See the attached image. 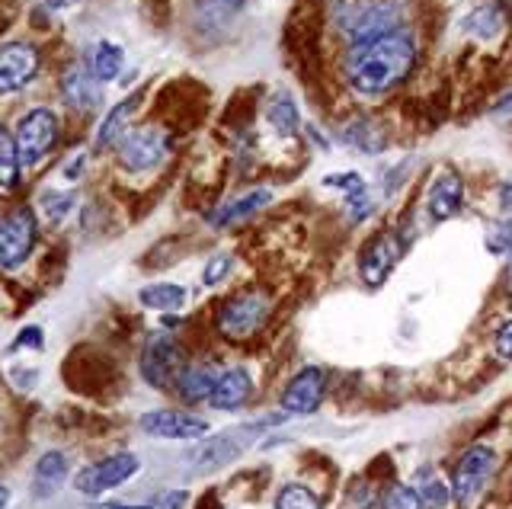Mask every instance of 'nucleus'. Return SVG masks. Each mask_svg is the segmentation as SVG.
Masks as SVG:
<instances>
[{
  "instance_id": "9b49d317",
  "label": "nucleus",
  "mask_w": 512,
  "mask_h": 509,
  "mask_svg": "<svg viewBox=\"0 0 512 509\" xmlns=\"http://www.w3.org/2000/svg\"><path fill=\"white\" fill-rule=\"evenodd\" d=\"M404 257V241L397 231H381L359 253V276L368 289H381L384 279L394 273V266Z\"/></svg>"
},
{
  "instance_id": "c85d7f7f",
  "label": "nucleus",
  "mask_w": 512,
  "mask_h": 509,
  "mask_svg": "<svg viewBox=\"0 0 512 509\" xmlns=\"http://www.w3.org/2000/svg\"><path fill=\"white\" fill-rule=\"evenodd\" d=\"M276 509H320V497L304 484H285L276 493Z\"/></svg>"
},
{
  "instance_id": "b1692460",
  "label": "nucleus",
  "mask_w": 512,
  "mask_h": 509,
  "mask_svg": "<svg viewBox=\"0 0 512 509\" xmlns=\"http://www.w3.org/2000/svg\"><path fill=\"white\" fill-rule=\"evenodd\" d=\"M343 141H346L349 148L362 151V154H381L384 145H388V138H384V132L378 129L372 119L349 122L346 129H343Z\"/></svg>"
},
{
  "instance_id": "f3484780",
  "label": "nucleus",
  "mask_w": 512,
  "mask_h": 509,
  "mask_svg": "<svg viewBox=\"0 0 512 509\" xmlns=\"http://www.w3.org/2000/svg\"><path fill=\"white\" fill-rule=\"evenodd\" d=\"M253 397V375L244 369V365H231V369L218 372V381L212 388V397L208 404L215 410H240L247 407Z\"/></svg>"
},
{
  "instance_id": "c03bdc74",
  "label": "nucleus",
  "mask_w": 512,
  "mask_h": 509,
  "mask_svg": "<svg viewBox=\"0 0 512 509\" xmlns=\"http://www.w3.org/2000/svg\"><path fill=\"white\" fill-rule=\"evenodd\" d=\"M116 509H151V503H116Z\"/></svg>"
},
{
  "instance_id": "cd10ccee",
  "label": "nucleus",
  "mask_w": 512,
  "mask_h": 509,
  "mask_svg": "<svg viewBox=\"0 0 512 509\" xmlns=\"http://www.w3.org/2000/svg\"><path fill=\"white\" fill-rule=\"evenodd\" d=\"M39 205L45 218L52 221V225H61L64 218H68L74 209H77V193H61V189H45L39 196Z\"/></svg>"
},
{
  "instance_id": "e433bc0d",
  "label": "nucleus",
  "mask_w": 512,
  "mask_h": 509,
  "mask_svg": "<svg viewBox=\"0 0 512 509\" xmlns=\"http://www.w3.org/2000/svg\"><path fill=\"white\" fill-rule=\"evenodd\" d=\"M45 337H42V327H23L20 337L13 340V349H42Z\"/></svg>"
},
{
  "instance_id": "79ce46f5",
  "label": "nucleus",
  "mask_w": 512,
  "mask_h": 509,
  "mask_svg": "<svg viewBox=\"0 0 512 509\" xmlns=\"http://www.w3.org/2000/svg\"><path fill=\"white\" fill-rule=\"evenodd\" d=\"M215 7H221V10H237V7H244L247 0H212Z\"/></svg>"
},
{
  "instance_id": "a878e982",
  "label": "nucleus",
  "mask_w": 512,
  "mask_h": 509,
  "mask_svg": "<svg viewBox=\"0 0 512 509\" xmlns=\"http://www.w3.org/2000/svg\"><path fill=\"white\" fill-rule=\"evenodd\" d=\"M413 490L420 493L423 506H429V509H445L448 503H452V484H445L442 477L436 474V468H420V471H416Z\"/></svg>"
},
{
  "instance_id": "20e7f679",
  "label": "nucleus",
  "mask_w": 512,
  "mask_h": 509,
  "mask_svg": "<svg viewBox=\"0 0 512 509\" xmlns=\"http://www.w3.org/2000/svg\"><path fill=\"white\" fill-rule=\"evenodd\" d=\"M58 135H61V122L52 109H45V106L29 109V113L16 122V135H13L23 170L39 167L58 145Z\"/></svg>"
},
{
  "instance_id": "f8f14e48",
  "label": "nucleus",
  "mask_w": 512,
  "mask_h": 509,
  "mask_svg": "<svg viewBox=\"0 0 512 509\" xmlns=\"http://www.w3.org/2000/svg\"><path fill=\"white\" fill-rule=\"evenodd\" d=\"M141 433L151 439H176V442H199L208 436V420L186 410H148L141 413Z\"/></svg>"
},
{
  "instance_id": "a19ab883",
  "label": "nucleus",
  "mask_w": 512,
  "mask_h": 509,
  "mask_svg": "<svg viewBox=\"0 0 512 509\" xmlns=\"http://www.w3.org/2000/svg\"><path fill=\"white\" fill-rule=\"evenodd\" d=\"M512 113V93H506V97L493 106V116H509Z\"/></svg>"
},
{
  "instance_id": "7c9ffc66",
  "label": "nucleus",
  "mask_w": 512,
  "mask_h": 509,
  "mask_svg": "<svg viewBox=\"0 0 512 509\" xmlns=\"http://www.w3.org/2000/svg\"><path fill=\"white\" fill-rule=\"evenodd\" d=\"M381 509H423L420 493L407 484H394L388 493H384V506Z\"/></svg>"
},
{
  "instance_id": "aec40b11",
  "label": "nucleus",
  "mask_w": 512,
  "mask_h": 509,
  "mask_svg": "<svg viewBox=\"0 0 512 509\" xmlns=\"http://www.w3.org/2000/svg\"><path fill=\"white\" fill-rule=\"evenodd\" d=\"M266 122L279 138H295L301 132V109L288 90H276L266 103Z\"/></svg>"
},
{
  "instance_id": "37998d69",
  "label": "nucleus",
  "mask_w": 512,
  "mask_h": 509,
  "mask_svg": "<svg viewBox=\"0 0 512 509\" xmlns=\"http://www.w3.org/2000/svg\"><path fill=\"white\" fill-rule=\"evenodd\" d=\"M48 7H55V10H68V7H74V4H80V0H45Z\"/></svg>"
},
{
  "instance_id": "0eeeda50",
  "label": "nucleus",
  "mask_w": 512,
  "mask_h": 509,
  "mask_svg": "<svg viewBox=\"0 0 512 509\" xmlns=\"http://www.w3.org/2000/svg\"><path fill=\"white\" fill-rule=\"evenodd\" d=\"M141 471V461L132 452H119V455H109L103 461H93V465L80 468L74 477V490L84 493V497H103L106 490H116L125 481Z\"/></svg>"
},
{
  "instance_id": "a211bd4d",
  "label": "nucleus",
  "mask_w": 512,
  "mask_h": 509,
  "mask_svg": "<svg viewBox=\"0 0 512 509\" xmlns=\"http://www.w3.org/2000/svg\"><path fill=\"white\" fill-rule=\"evenodd\" d=\"M218 381V369L212 362H189L180 369L173 381V391L183 397L186 404H202L212 397V388Z\"/></svg>"
},
{
  "instance_id": "bb28decb",
  "label": "nucleus",
  "mask_w": 512,
  "mask_h": 509,
  "mask_svg": "<svg viewBox=\"0 0 512 509\" xmlns=\"http://www.w3.org/2000/svg\"><path fill=\"white\" fill-rule=\"evenodd\" d=\"M20 151H16V141L0 132V189H13L16 183H20Z\"/></svg>"
},
{
  "instance_id": "9d476101",
  "label": "nucleus",
  "mask_w": 512,
  "mask_h": 509,
  "mask_svg": "<svg viewBox=\"0 0 512 509\" xmlns=\"http://www.w3.org/2000/svg\"><path fill=\"white\" fill-rule=\"evenodd\" d=\"M36 215L29 209H16L7 218H0V269H16L29 260L36 247Z\"/></svg>"
},
{
  "instance_id": "4468645a",
  "label": "nucleus",
  "mask_w": 512,
  "mask_h": 509,
  "mask_svg": "<svg viewBox=\"0 0 512 509\" xmlns=\"http://www.w3.org/2000/svg\"><path fill=\"white\" fill-rule=\"evenodd\" d=\"M464 209V180L455 170L436 173V180L429 183L426 193V212L432 221H448Z\"/></svg>"
},
{
  "instance_id": "39448f33",
  "label": "nucleus",
  "mask_w": 512,
  "mask_h": 509,
  "mask_svg": "<svg viewBox=\"0 0 512 509\" xmlns=\"http://www.w3.org/2000/svg\"><path fill=\"white\" fill-rule=\"evenodd\" d=\"M493 471H496V452L490 445H471V449H464L452 471V500L468 509L487 490Z\"/></svg>"
},
{
  "instance_id": "4c0bfd02",
  "label": "nucleus",
  "mask_w": 512,
  "mask_h": 509,
  "mask_svg": "<svg viewBox=\"0 0 512 509\" xmlns=\"http://www.w3.org/2000/svg\"><path fill=\"white\" fill-rule=\"evenodd\" d=\"M87 164V154H74L68 164H64V180H77L80 177V170H84Z\"/></svg>"
},
{
  "instance_id": "f03ea898",
  "label": "nucleus",
  "mask_w": 512,
  "mask_h": 509,
  "mask_svg": "<svg viewBox=\"0 0 512 509\" xmlns=\"http://www.w3.org/2000/svg\"><path fill=\"white\" fill-rule=\"evenodd\" d=\"M285 417L279 413V417H269V420H256V423H244V426H231L224 429V433L218 436H205L199 439L192 449L186 452V461L192 471H215V468H224L231 465V461H237L240 455H244L250 445L256 442V436L263 433V429L282 423Z\"/></svg>"
},
{
  "instance_id": "4be33fe9",
  "label": "nucleus",
  "mask_w": 512,
  "mask_h": 509,
  "mask_svg": "<svg viewBox=\"0 0 512 509\" xmlns=\"http://www.w3.org/2000/svg\"><path fill=\"white\" fill-rule=\"evenodd\" d=\"M138 301L148 311H160V314H173L180 311L186 305V289L176 282H151L144 285V289L138 292Z\"/></svg>"
},
{
  "instance_id": "c9c22d12",
  "label": "nucleus",
  "mask_w": 512,
  "mask_h": 509,
  "mask_svg": "<svg viewBox=\"0 0 512 509\" xmlns=\"http://www.w3.org/2000/svg\"><path fill=\"white\" fill-rule=\"evenodd\" d=\"M189 503V490H164L151 503V509H183Z\"/></svg>"
},
{
  "instance_id": "2eb2a0df",
  "label": "nucleus",
  "mask_w": 512,
  "mask_h": 509,
  "mask_svg": "<svg viewBox=\"0 0 512 509\" xmlns=\"http://www.w3.org/2000/svg\"><path fill=\"white\" fill-rule=\"evenodd\" d=\"M266 205H272V189L266 186H256L240 193L228 202H221L218 209L208 215V225L212 228H234V225H244L247 218H253L256 212H263Z\"/></svg>"
},
{
  "instance_id": "6ab92c4d",
  "label": "nucleus",
  "mask_w": 512,
  "mask_h": 509,
  "mask_svg": "<svg viewBox=\"0 0 512 509\" xmlns=\"http://www.w3.org/2000/svg\"><path fill=\"white\" fill-rule=\"evenodd\" d=\"M68 474H71L68 455L58 452V449L45 452L36 461V468H32V497H39V500L55 497V493L61 490V484L68 481Z\"/></svg>"
},
{
  "instance_id": "1a4fd4ad",
  "label": "nucleus",
  "mask_w": 512,
  "mask_h": 509,
  "mask_svg": "<svg viewBox=\"0 0 512 509\" xmlns=\"http://www.w3.org/2000/svg\"><path fill=\"white\" fill-rule=\"evenodd\" d=\"M324 394H327V372L317 369V365H304L282 391V401H279L282 417L285 420L314 417L320 404H324Z\"/></svg>"
},
{
  "instance_id": "a18cd8bd",
  "label": "nucleus",
  "mask_w": 512,
  "mask_h": 509,
  "mask_svg": "<svg viewBox=\"0 0 512 509\" xmlns=\"http://www.w3.org/2000/svg\"><path fill=\"white\" fill-rule=\"evenodd\" d=\"M7 503H10V490L0 487V509H7Z\"/></svg>"
},
{
  "instance_id": "2f4dec72",
  "label": "nucleus",
  "mask_w": 512,
  "mask_h": 509,
  "mask_svg": "<svg viewBox=\"0 0 512 509\" xmlns=\"http://www.w3.org/2000/svg\"><path fill=\"white\" fill-rule=\"evenodd\" d=\"M324 186L340 189V193H346V199H349V196H359V193H368V186H365V180H362V173H356V170H349V173H327V177H324Z\"/></svg>"
},
{
  "instance_id": "dca6fc26",
  "label": "nucleus",
  "mask_w": 512,
  "mask_h": 509,
  "mask_svg": "<svg viewBox=\"0 0 512 509\" xmlns=\"http://www.w3.org/2000/svg\"><path fill=\"white\" fill-rule=\"evenodd\" d=\"M61 97L71 109H96L103 103V84L96 81V74L90 71V65H71L61 74Z\"/></svg>"
},
{
  "instance_id": "473e14b6",
  "label": "nucleus",
  "mask_w": 512,
  "mask_h": 509,
  "mask_svg": "<svg viewBox=\"0 0 512 509\" xmlns=\"http://www.w3.org/2000/svg\"><path fill=\"white\" fill-rule=\"evenodd\" d=\"M231 269H234V257L231 253H215V257H208L205 269H202V282L205 285H218L231 276Z\"/></svg>"
},
{
  "instance_id": "7ed1b4c3",
  "label": "nucleus",
  "mask_w": 512,
  "mask_h": 509,
  "mask_svg": "<svg viewBox=\"0 0 512 509\" xmlns=\"http://www.w3.org/2000/svg\"><path fill=\"white\" fill-rule=\"evenodd\" d=\"M272 314V298L260 289H247L231 295L224 305L218 308V333L228 340H250L256 330H263V324Z\"/></svg>"
},
{
  "instance_id": "5701e85b",
  "label": "nucleus",
  "mask_w": 512,
  "mask_h": 509,
  "mask_svg": "<svg viewBox=\"0 0 512 509\" xmlns=\"http://www.w3.org/2000/svg\"><path fill=\"white\" fill-rule=\"evenodd\" d=\"M122 65H125V52H122V45L116 42H96V49L90 55V71L96 74V81L100 84H109V81H116V77L122 74Z\"/></svg>"
},
{
  "instance_id": "72a5a7b5",
  "label": "nucleus",
  "mask_w": 512,
  "mask_h": 509,
  "mask_svg": "<svg viewBox=\"0 0 512 509\" xmlns=\"http://www.w3.org/2000/svg\"><path fill=\"white\" fill-rule=\"evenodd\" d=\"M349 221L352 225H362V221L375 212V202H372V196L368 193H359V196H349Z\"/></svg>"
},
{
  "instance_id": "423d86ee",
  "label": "nucleus",
  "mask_w": 512,
  "mask_h": 509,
  "mask_svg": "<svg viewBox=\"0 0 512 509\" xmlns=\"http://www.w3.org/2000/svg\"><path fill=\"white\" fill-rule=\"evenodd\" d=\"M141 378L148 381L151 388L157 391H167L176 375L183 369V349H180V340L173 337V333H164L157 330L151 333L148 340H144V349H141Z\"/></svg>"
},
{
  "instance_id": "f704fd0d",
  "label": "nucleus",
  "mask_w": 512,
  "mask_h": 509,
  "mask_svg": "<svg viewBox=\"0 0 512 509\" xmlns=\"http://www.w3.org/2000/svg\"><path fill=\"white\" fill-rule=\"evenodd\" d=\"M493 349H496V356H500V359H512V317L496 327V333H493Z\"/></svg>"
},
{
  "instance_id": "f257e3e1",
  "label": "nucleus",
  "mask_w": 512,
  "mask_h": 509,
  "mask_svg": "<svg viewBox=\"0 0 512 509\" xmlns=\"http://www.w3.org/2000/svg\"><path fill=\"white\" fill-rule=\"evenodd\" d=\"M416 39L407 29L352 45L346 55V81L362 97H384L410 77L416 65Z\"/></svg>"
},
{
  "instance_id": "58836bf2",
  "label": "nucleus",
  "mask_w": 512,
  "mask_h": 509,
  "mask_svg": "<svg viewBox=\"0 0 512 509\" xmlns=\"http://www.w3.org/2000/svg\"><path fill=\"white\" fill-rule=\"evenodd\" d=\"M13 381H20V388H32L39 381L36 369H13Z\"/></svg>"
},
{
  "instance_id": "ddd939ff",
  "label": "nucleus",
  "mask_w": 512,
  "mask_h": 509,
  "mask_svg": "<svg viewBox=\"0 0 512 509\" xmlns=\"http://www.w3.org/2000/svg\"><path fill=\"white\" fill-rule=\"evenodd\" d=\"M42 58L36 52V45L29 42H10L0 49V93H20L36 81Z\"/></svg>"
},
{
  "instance_id": "412c9836",
  "label": "nucleus",
  "mask_w": 512,
  "mask_h": 509,
  "mask_svg": "<svg viewBox=\"0 0 512 509\" xmlns=\"http://www.w3.org/2000/svg\"><path fill=\"white\" fill-rule=\"evenodd\" d=\"M135 109H138V93L112 106L106 113V119L100 122V132H96V148H100V151L119 148V141L128 135V119H132Z\"/></svg>"
},
{
  "instance_id": "c756f323",
  "label": "nucleus",
  "mask_w": 512,
  "mask_h": 509,
  "mask_svg": "<svg viewBox=\"0 0 512 509\" xmlns=\"http://www.w3.org/2000/svg\"><path fill=\"white\" fill-rule=\"evenodd\" d=\"M487 250L496 257H512V221H496L487 228Z\"/></svg>"
},
{
  "instance_id": "ea45409f",
  "label": "nucleus",
  "mask_w": 512,
  "mask_h": 509,
  "mask_svg": "<svg viewBox=\"0 0 512 509\" xmlns=\"http://www.w3.org/2000/svg\"><path fill=\"white\" fill-rule=\"evenodd\" d=\"M500 209L506 215H512V183H503L500 186Z\"/></svg>"
},
{
  "instance_id": "6e6552de",
  "label": "nucleus",
  "mask_w": 512,
  "mask_h": 509,
  "mask_svg": "<svg viewBox=\"0 0 512 509\" xmlns=\"http://www.w3.org/2000/svg\"><path fill=\"white\" fill-rule=\"evenodd\" d=\"M170 135L164 129H154V125H144V129L128 132L119 141V164L128 173H144L154 170L157 164H164V157L170 154Z\"/></svg>"
},
{
  "instance_id": "393cba45",
  "label": "nucleus",
  "mask_w": 512,
  "mask_h": 509,
  "mask_svg": "<svg viewBox=\"0 0 512 509\" xmlns=\"http://www.w3.org/2000/svg\"><path fill=\"white\" fill-rule=\"evenodd\" d=\"M506 26V10L500 4H484L477 7L471 17H464V33L477 39H496Z\"/></svg>"
}]
</instances>
